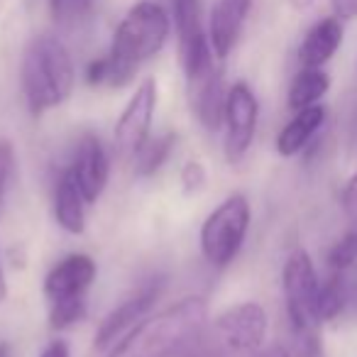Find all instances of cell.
I'll return each mask as SVG.
<instances>
[{
    "instance_id": "cell-1",
    "label": "cell",
    "mask_w": 357,
    "mask_h": 357,
    "mask_svg": "<svg viewBox=\"0 0 357 357\" xmlns=\"http://www.w3.org/2000/svg\"><path fill=\"white\" fill-rule=\"evenodd\" d=\"M172 32V17L159 3L142 0L120 20L108 54L86 66V84L123 89L135 79L139 66L164 50Z\"/></svg>"
},
{
    "instance_id": "cell-2",
    "label": "cell",
    "mask_w": 357,
    "mask_h": 357,
    "mask_svg": "<svg viewBox=\"0 0 357 357\" xmlns=\"http://www.w3.org/2000/svg\"><path fill=\"white\" fill-rule=\"evenodd\" d=\"M208 321V303L186 296L139 321L105 357H178Z\"/></svg>"
},
{
    "instance_id": "cell-3",
    "label": "cell",
    "mask_w": 357,
    "mask_h": 357,
    "mask_svg": "<svg viewBox=\"0 0 357 357\" xmlns=\"http://www.w3.org/2000/svg\"><path fill=\"white\" fill-rule=\"evenodd\" d=\"M76 71L69 50L54 35H37L27 42L20 64V86L27 110L35 118L64 105L74 93Z\"/></svg>"
},
{
    "instance_id": "cell-4",
    "label": "cell",
    "mask_w": 357,
    "mask_h": 357,
    "mask_svg": "<svg viewBox=\"0 0 357 357\" xmlns=\"http://www.w3.org/2000/svg\"><path fill=\"white\" fill-rule=\"evenodd\" d=\"M267 337V311L243 301L206 321L199 335L178 357H257Z\"/></svg>"
},
{
    "instance_id": "cell-5",
    "label": "cell",
    "mask_w": 357,
    "mask_h": 357,
    "mask_svg": "<svg viewBox=\"0 0 357 357\" xmlns=\"http://www.w3.org/2000/svg\"><path fill=\"white\" fill-rule=\"evenodd\" d=\"M98 277L93 257L76 252L64 257L45 277V298L50 303V328L66 331L86 316V296Z\"/></svg>"
},
{
    "instance_id": "cell-6",
    "label": "cell",
    "mask_w": 357,
    "mask_h": 357,
    "mask_svg": "<svg viewBox=\"0 0 357 357\" xmlns=\"http://www.w3.org/2000/svg\"><path fill=\"white\" fill-rule=\"evenodd\" d=\"M282 289L287 301V316L303 347L318 345L321 316V282H318L313 259L306 250H294L282 269Z\"/></svg>"
},
{
    "instance_id": "cell-7",
    "label": "cell",
    "mask_w": 357,
    "mask_h": 357,
    "mask_svg": "<svg viewBox=\"0 0 357 357\" xmlns=\"http://www.w3.org/2000/svg\"><path fill=\"white\" fill-rule=\"evenodd\" d=\"M252 211L243 194H233L223 201L201 225V252L215 269H225L240 255L248 238Z\"/></svg>"
},
{
    "instance_id": "cell-8",
    "label": "cell",
    "mask_w": 357,
    "mask_h": 357,
    "mask_svg": "<svg viewBox=\"0 0 357 357\" xmlns=\"http://www.w3.org/2000/svg\"><path fill=\"white\" fill-rule=\"evenodd\" d=\"M172 17L176 30L178 64L186 79H191L218 61L211 50L208 30L204 27L201 0H172Z\"/></svg>"
},
{
    "instance_id": "cell-9",
    "label": "cell",
    "mask_w": 357,
    "mask_h": 357,
    "mask_svg": "<svg viewBox=\"0 0 357 357\" xmlns=\"http://www.w3.org/2000/svg\"><path fill=\"white\" fill-rule=\"evenodd\" d=\"M257 118H259V103L255 91L245 81H238L228 89L225 96V115H223V130H225V159L230 164H238L245 159L255 142L257 132Z\"/></svg>"
},
{
    "instance_id": "cell-10",
    "label": "cell",
    "mask_w": 357,
    "mask_h": 357,
    "mask_svg": "<svg viewBox=\"0 0 357 357\" xmlns=\"http://www.w3.org/2000/svg\"><path fill=\"white\" fill-rule=\"evenodd\" d=\"M157 100L159 89L157 79H152V76L144 79L130 96L128 105L115 123V147L123 157H135L139 147L152 137L149 130H152V120L157 113Z\"/></svg>"
},
{
    "instance_id": "cell-11",
    "label": "cell",
    "mask_w": 357,
    "mask_h": 357,
    "mask_svg": "<svg viewBox=\"0 0 357 357\" xmlns=\"http://www.w3.org/2000/svg\"><path fill=\"white\" fill-rule=\"evenodd\" d=\"M69 172L74 174L86 204L93 206L96 201L103 196L105 186H108V176H110L108 154H105L103 142H100L93 132L81 135L79 144H76V154L69 164Z\"/></svg>"
},
{
    "instance_id": "cell-12",
    "label": "cell",
    "mask_w": 357,
    "mask_h": 357,
    "mask_svg": "<svg viewBox=\"0 0 357 357\" xmlns=\"http://www.w3.org/2000/svg\"><path fill=\"white\" fill-rule=\"evenodd\" d=\"M157 298H159V284H149V287L139 289L135 296H130L128 301L120 303L118 308H113V311L100 321L98 331H96V337H93L96 350L108 352L115 342L123 340L139 321L147 318V313L152 311Z\"/></svg>"
},
{
    "instance_id": "cell-13",
    "label": "cell",
    "mask_w": 357,
    "mask_h": 357,
    "mask_svg": "<svg viewBox=\"0 0 357 357\" xmlns=\"http://www.w3.org/2000/svg\"><path fill=\"white\" fill-rule=\"evenodd\" d=\"M186 86H189V103L196 120L208 132H218L223 128L225 96H228V89L223 84V69L218 66V61L186 79Z\"/></svg>"
},
{
    "instance_id": "cell-14",
    "label": "cell",
    "mask_w": 357,
    "mask_h": 357,
    "mask_svg": "<svg viewBox=\"0 0 357 357\" xmlns=\"http://www.w3.org/2000/svg\"><path fill=\"white\" fill-rule=\"evenodd\" d=\"M250 10H252V0H215L206 30H208L211 50L218 61H225L235 50Z\"/></svg>"
},
{
    "instance_id": "cell-15",
    "label": "cell",
    "mask_w": 357,
    "mask_h": 357,
    "mask_svg": "<svg viewBox=\"0 0 357 357\" xmlns=\"http://www.w3.org/2000/svg\"><path fill=\"white\" fill-rule=\"evenodd\" d=\"M342 45V20L340 17H323L306 32L298 47V64L301 69H321L335 56Z\"/></svg>"
},
{
    "instance_id": "cell-16",
    "label": "cell",
    "mask_w": 357,
    "mask_h": 357,
    "mask_svg": "<svg viewBox=\"0 0 357 357\" xmlns=\"http://www.w3.org/2000/svg\"><path fill=\"white\" fill-rule=\"evenodd\" d=\"M86 199L76 184L69 167L59 174L54 189V218L61 230L69 235H84L86 230Z\"/></svg>"
},
{
    "instance_id": "cell-17",
    "label": "cell",
    "mask_w": 357,
    "mask_h": 357,
    "mask_svg": "<svg viewBox=\"0 0 357 357\" xmlns=\"http://www.w3.org/2000/svg\"><path fill=\"white\" fill-rule=\"evenodd\" d=\"M326 123V108L323 105H308L303 110H296L291 120L282 128V132L277 135V152L282 157H294L301 149H306V144L316 137V132Z\"/></svg>"
},
{
    "instance_id": "cell-18",
    "label": "cell",
    "mask_w": 357,
    "mask_h": 357,
    "mask_svg": "<svg viewBox=\"0 0 357 357\" xmlns=\"http://www.w3.org/2000/svg\"><path fill=\"white\" fill-rule=\"evenodd\" d=\"M331 89V76L323 69H301L294 76L289 86L287 103L291 110H303L308 105H316Z\"/></svg>"
},
{
    "instance_id": "cell-19",
    "label": "cell",
    "mask_w": 357,
    "mask_h": 357,
    "mask_svg": "<svg viewBox=\"0 0 357 357\" xmlns=\"http://www.w3.org/2000/svg\"><path fill=\"white\" fill-rule=\"evenodd\" d=\"M328 269L331 274H337L350 284L352 296V282L357 279V223L333 245L331 255H328Z\"/></svg>"
},
{
    "instance_id": "cell-20",
    "label": "cell",
    "mask_w": 357,
    "mask_h": 357,
    "mask_svg": "<svg viewBox=\"0 0 357 357\" xmlns=\"http://www.w3.org/2000/svg\"><path fill=\"white\" fill-rule=\"evenodd\" d=\"M174 144H176V135L164 132L157 137H149L147 142L139 147V152L135 154V174L137 176H152L162 169V164L169 159Z\"/></svg>"
},
{
    "instance_id": "cell-21",
    "label": "cell",
    "mask_w": 357,
    "mask_h": 357,
    "mask_svg": "<svg viewBox=\"0 0 357 357\" xmlns=\"http://www.w3.org/2000/svg\"><path fill=\"white\" fill-rule=\"evenodd\" d=\"M47 6H50V15L56 25L64 30H74L91 17L96 0H47Z\"/></svg>"
},
{
    "instance_id": "cell-22",
    "label": "cell",
    "mask_w": 357,
    "mask_h": 357,
    "mask_svg": "<svg viewBox=\"0 0 357 357\" xmlns=\"http://www.w3.org/2000/svg\"><path fill=\"white\" fill-rule=\"evenodd\" d=\"M17 172V157H15V147H13L10 139L0 137V208L6 204L8 191L13 186V178Z\"/></svg>"
},
{
    "instance_id": "cell-23",
    "label": "cell",
    "mask_w": 357,
    "mask_h": 357,
    "mask_svg": "<svg viewBox=\"0 0 357 357\" xmlns=\"http://www.w3.org/2000/svg\"><path fill=\"white\" fill-rule=\"evenodd\" d=\"M181 184L186 191H199L206 184V169L201 162H186L181 169Z\"/></svg>"
},
{
    "instance_id": "cell-24",
    "label": "cell",
    "mask_w": 357,
    "mask_h": 357,
    "mask_svg": "<svg viewBox=\"0 0 357 357\" xmlns=\"http://www.w3.org/2000/svg\"><path fill=\"white\" fill-rule=\"evenodd\" d=\"M333 15L340 20H352L357 15V0H331Z\"/></svg>"
},
{
    "instance_id": "cell-25",
    "label": "cell",
    "mask_w": 357,
    "mask_h": 357,
    "mask_svg": "<svg viewBox=\"0 0 357 357\" xmlns=\"http://www.w3.org/2000/svg\"><path fill=\"white\" fill-rule=\"evenodd\" d=\"M342 204H345V208L357 211V172H355V176L347 181L345 191H342Z\"/></svg>"
},
{
    "instance_id": "cell-26",
    "label": "cell",
    "mask_w": 357,
    "mask_h": 357,
    "mask_svg": "<svg viewBox=\"0 0 357 357\" xmlns=\"http://www.w3.org/2000/svg\"><path fill=\"white\" fill-rule=\"evenodd\" d=\"M40 357H71V352H69V345H66L64 340H52L50 345L42 350Z\"/></svg>"
},
{
    "instance_id": "cell-27",
    "label": "cell",
    "mask_w": 357,
    "mask_h": 357,
    "mask_svg": "<svg viewBox=\"0 0 357 357\" xmlns=\"http://www.w3.org/2000/svg\"><path fill=\"white\" fill-rule=\"evenodd\" d=\"M257 357H289V352L284 350L282 345H272V347H267V350H259Z\"/></svg>"
},
{
    "instance_id": "cell-28",
    "label": "cell",
    "mask_w": 357,
    "mask_h": 357,
    "mask_svg": "<svg viewBox=\"0 0 357 357\" xmlns=\"http://www.w3.org/2000/svg\"><path fill=\"white\" fill-rule=\"evenodd\" d=\"M8 298V279H6V272H3V267H0V303Z\"/></svg>"
},
{
    "instance_id": "cell-29",
    "label": "cell",
    "mask_w": 357,
    "mask_h": 357,
    "mask_svg": "<svg viewBox=\"0 0 357 357\" xmlns=\"http://www.w3.org/2000/svg\"><path fill=\"white\" fill-rule=\"evenodd\" d=\"M289 3H291V8H296V10H308L316 0H289Z\"/></svg>"
},
{
    "instance_id": "cell-30",
    "label": "cell",
    "mask_w": 357,
    "mask_h": 357,
    "mask_svg": "<svg viewBox=\"0 0 357 357\" xmlns=\"http://www.w3.org/2000/svg\"><path fill=\"white\" fill-rule=\"evenodd\" d=\"M0 357H13V345H10V342H0Z\"/></svg>"
},
{
    "instance_id": "cell-31",
    "label": "cell",
    "mask_w": 357,
    "mask_h": 357,
    "mask_svg": "<svg viewBox=\"0 0 357 357\" xmlns=\"http://www.w3.org/2000/svg\"><path fill=\"white\" fill-rule=\"evenodd\" d=\"M350 301L357 306V279H355V282H352V296H350Z\"/></svg>"
},
{
    "instance_id": "cell-32",
    "label": "cell",
    "mask_w": 357,
    "mask_h": 357,
    "mask_svg": "<svg viewBox=\"0 0 357 357\" xmlns=\"http://www.w3.org/2000/svg\"><path fill=\"white\" fill-rule=\"evenodd\" d=\"M355 137H357V123H355Z\"/></svg>"
}]
</instances>
